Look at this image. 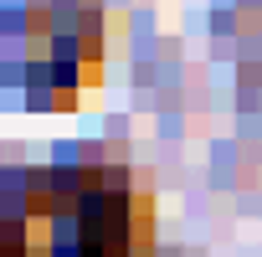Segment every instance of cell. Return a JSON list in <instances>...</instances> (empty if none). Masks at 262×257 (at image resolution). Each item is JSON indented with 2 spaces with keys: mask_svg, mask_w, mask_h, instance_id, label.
<instances>
[{
  "mask_svg": "<svg viewBox=\"0 0 262 257\" xmlns=\"http://www.w3.org/2000/svg\"><path fill=\"white\" fill-rule=\"evenodd\" d=\"M0 257H155V190L128 165H36L6 175Z\"/></svg>",
  "mask_w": 262,
  "mask_h": 257,
  "instance_id": "cell-1",
  "label": "cell"
}]
</instances>
